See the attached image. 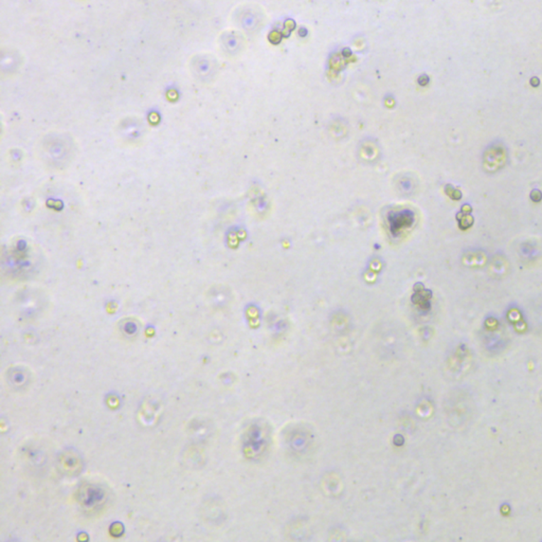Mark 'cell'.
<instances>
[{"label": "cell", "mask_w": 542, "mask_h": 542, "mask_svg": "<svg viewBox=\"0 0 542 542\" xmlns=\"http://www.w3.org/2000/svg\"><path fill=\"white\" fill-rule=\"evenodd\" d=\"M465 263L470 267H481L486 262V257L484 253L479 250L470 251L466 255Z\"/></svg>", "instance_id": "9"}, {"label": "cell", "mask_w": 542, "mask_h": 542, "mask_svg": "<svg viewBox=\"0 0 542 542\" xmlns=\"http://www.w3.org/2000/svg\"><path fill=\"white\" fill-rule=\"evenodd\" d=\"M188 433L197 442L206 440L211 433L210 424L204 419H193L189 425Z\"/></svg>", "instance_id": "6"}, {"label": "cell", "mask_w": 542, "mask_h": 542, "mask_svg": "<svg viewBox=\"0 0 542 542\" xmlns=\"http://www.w3.org/2000/svg\"><path fill=\"white\" fill-rule=\"evenodd\" d=\"M107 499L109 496L106 490L99 484H84L77 492V500L79 507L84 511L90 513L100 511L106 504Z\"/></svg>", "instance_id": "2"}, {"label": "cell", "mask_w": 542, "mask_h": 542, "mask_svg": "<svg viewBox=\"0 0 542 542\" xmlns=\"http://www.w3.org/2000/svg\"><path fill=\"white\" fill-rule=\"evenodd\" d=\"M507 162V150L501 142L490 144L483 154V165L490 173L498 172Z\"/></svg>", "instance_id": "4"}, {"label": "cell", "mask_w": 542, "mask_h": 542, "mask_svg": "<svg viewBox=\"0 0 542 542\" xmlns=\"http://www.w3.org/2000/svg\"><path fill=\"white\" fill-rule=\"evenodd\" d=\"M520 255L524 260H536L541 255V248L531 242L522 244L519 249Z\"/></svg>", "instance_id": "8"}, {"label": "cell", "mask_w": 542, "mask_h": 542, "mask_svg": "<svg viewBox=\"0 0 542 542\" xmlns=\"http://www.w3.org/2000/svg\"><path fill=\"white\" fill-rule=\"evenodd\" d=\"M57 466L62 475L66 477H75L81 474L83 470V458L75 449H65L57 457Z\"/></svg>", "instance_id": "3"}, {"label": "cell", "mask_w": 542, "mask_h": 542, "mask_svg": "<svg viewBox=\"0 0 542 542\" xmlns=\"http://www.w3.org/2000/svg\"><path fill=\"white\" fill-rule=\"evenodd\" d=\"M509 263L505 260V258L501 257V255H497L490 262V277H496V279H501V277H505L509 272Z\"/></svg>", "instance_id": "7"}, {"label": "cell", "mask_w": 542, "mask_h": 542, "mask_svg": "<svg viewBox=\"0 0 542 542\" xmlns=\"http://www.w3.org/2000/svg\"><path fill=\"white\" fill-rule=\"evenodd\" d=\"M6 382L9 387L15 391H23L29 387L31 382V373L23 365L10 367L6 374Z\"/></svg>", "instance_id": "5"}, {"label": "cell", "mask_w": 542, "mask_h": 542, "mask_svg": "<svg viewBox=\"0 0 542 542\" xmlns=\"http://www.w3.org/2000/svg\"><path fill=\"white\" fill-rule=\"evenodd\" d=\"M120 330L126 338H134L139 333V326L135 321L126 320V321L122 322Z\"/></svg>", "instance_id": "11"}, {"label": "cell", "mask_w": 542, "mask_h": 542, "mask_svg": "<svg viewBox=\"0 0 542 542\" xmlns=\"http://www.w3.org/2000/svg\"><path fill=\"white\" fill-rule=\"evenodd\" d=\"M182 459L186 461V465H188V468H197V466H201L203 464V455L197 450L186 453Z\"/></svg>", "instance_id": "10"}, {"label": "cell", "mask_w": 542, "mask_h": 542, "mask_svg": "<svg viewBox=\"0 0 542 542\" xmlns=\"http://www.w3.org/2000/svg\"><path fill=\"white\" fill-rule=\"evenodd\" d=\"M19 459L26 470L31 475H44L48 468V453L38 442H28L23 445L19 451Z\"/></svg>", "instance_id": "1"}]
</instances>
